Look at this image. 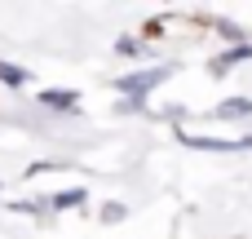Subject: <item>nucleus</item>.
<instances>
[{"label": "nucleus", "instance_id": "1", "mask_svg": "<svg viewBox=\"0 0 252 239\" xmlns=\"http://www.w3.org/2000/svg\"><path fill=\"white\" fill-rule=\"evenodd\" d=\"M168 75H173V67H155V71H133V75H120V80H115V89H120V93H128L133 102H142V98H146L151 89H159V84H164Z\"/></svg>", "mask_w": 252, "mask_h": 239}, {"label": "nucleus", "instance_id": "2", "mask_svg": "<svg viewBox=\"0 0 252 239\" xmlns=\"http://www.w3.org/2000/svg\"><path fill=\"white\" fill-rule=\"evenodd\" d=\"M252 115V98H226L208 111V120H248Z\"/></svg>", "mask_w": 252, "mask_h": 239}, {"label": "nucleus", "instance_id": "3", "mask_svg": "<svg viewBox=\"0 0 252 239\" xmlns=\"http://www.w3.org/2000/svg\"><path fill=\"white\" fill-rule=\"evenodd\" d=\"M35 102H40L44 111H75V102H80V98H75L71 89H40V98H35Z\"/></svg>", "mask_w": 252, "mask_h": 239}, {"label": "nucleus", "instance_id": "4", "mask_svg": "<svg viewBox=\"0 0 252 239\" xmlns=\"http://www.w3.org/2000/svg\"><path fill=\"white\" fill-rule=\"evenodd\" d=\"M248 58H252V44H235V49H226V53L213 62V75H226L235 62H248Z\"/></svg>", "mask_w": 252, "mask_h": 239}, {"label": "nucleus", "instance_id": "5", "mask_svg": "<svg viewBox=\"0 0 252 239\" xmlns=\"http://www.w3.org/2000/svg\"><path fill=\"white\" fill-rule=\"evenodd\" d=\"M84 200H89V195L75 186V191H58V195H49V208H80Z\"/></svg>", "mask_w": 252, "mask_h": 239}, {"label": "nucleus", "instance_id": "6", "mask_svg": "<svg viewBox=\"0 0 252 239\" xmlns=\"http://www.w3.org/2000/svg\"><path fill=\"white\" fill-rule=\"evenodd\" d=\"M217 35H221V40H230V44H248V40H244V31H239L235 22H217Z\"/></svg>", "mask_w": 252, "mask_h": 239}, {"label": "nucleus", "instance_id": "7", "mask_svg": "<svg viewBox=\"0 0 252 239\" xmlns=\"http://www.w3.org/2000/svg\"><path fill=\"white\" fill-rule=\"evenodd\" d=\"M0 80H4V84H27V71H22V67H9V62H0Z\"/></svg>", "mask_w": 252, "mask_h": 239}, {"label": "nucleus", "instance_id": "8", "mask_svg": "<svg viewBox=\"0 0 252 239\" xmlns=\"http://www.w3.org/2000/svg\"><path fill=\"white\" fill-rule=\"evenodd\" d=\"M115 53H124V58H133V53H142V40H133V35H124V40L115 44Z\"/></svg>", "mask_w": 252, "mask_h": 239}, {"label": "nucleus", "instance_id": "9", "mask_svg": "<svg viewBox=\"0 0 252 239\" xmlns=\"http://www.w3.org/2000/svg\"><path fill=\"white\" fill-rule=\"evenodd\" d=\"M102 222H106V226H111V222H124V204H106V208H102Z\"/></svg>", "mask_w": 252, "mask_h": 239}]
</instances>
